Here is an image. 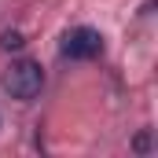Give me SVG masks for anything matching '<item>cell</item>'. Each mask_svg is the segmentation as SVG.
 I'll return each instance as SVG.
<instances>
[{
	"instance_id": "obj_1",
	"label": "cell",
	"mask_w": 158,
	"mask_h": 158,
	"mask_svg": "<svg viewBox=\"0 0 158 158\" xmlns=\"http://www.w3.org/2000/svg\"><path fill=\"white\" fill-rule=\"evenodd\" d=\"M0 88H4L11 99H22V103L37 99L40 88H44V70H40V63H33V59L11 63V66L4 70V77H0Z\"/></svg>"
},
{
	"instance_id": "obj_2",
	"label": "cell",
	"mask_w": 158,
	"mask_h": 158,
	"mask_svg": "<svg viewBox=\"0 0 158 158\" xmlns=\"http://www.w3.org/2000/svg\"><path fill=\"white\" fill-rule=\"evenodd\" d=\"M59 52H63V59H96V55H103V33L92 26H74L63 33Z\"/></svg>"
},
{
	"instance_id": "obj_3",
	"label": "cell",
	"mask_w": 158,
	"mask_h": 158,
	"mask_svg": "<svg viewBox=\"0 0 158 158\" xmlns=\"http://www.w3.org/2000/svg\"><path fill=\"white\" fill-rule=\"evenodd\" d=\"M0 48H7V52H11V48H22V33H19V30L0 33Z\"/></svg>"
}]
</instances>
